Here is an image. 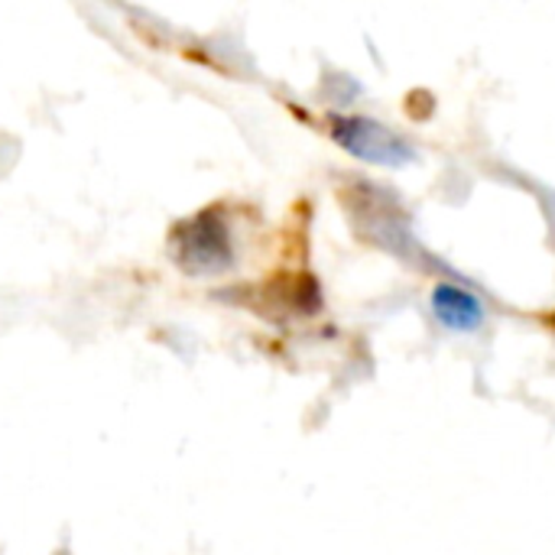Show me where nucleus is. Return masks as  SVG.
Segmentation results:
<instances>
[{"instance_id":"1","label":"nucleus","mask_w":555,"mask_h":555,"mask_svg":"<svg viewBox=\"0 0 555 555\" xmlns=\"http://www.w3.org/2000/svg\"><path fill=\"white\" fill-rule=\"evenodd\" d=\"M172 260L189 276H218L234 263L231 231L221 208H202L182 218L169 234Z\"/></svg>"},{"instance_id":"2","label":"nucleus","mask_w":555,"mask_h":555,"mask_svg":"<svg viewBox=\"0 0 555 555\" xmlns=\"http://www.w3.org/2000/svg\"><path fill=\"white\" fill-rule=\"evenodd\" d=\"M328 133L332 140L348 150L351 156L374 163V166H387V169H400L410 166L416 159V150L410 140H403L397 130H390L380 120L371 117H351V114H332L328 117Z\"/></svg>"},{"instance_id":"3","label":"nucleus","mask_w":555,"mask_h":555,"mask_svg":"<svg viewBox=\"0 0 555 555\" xmlns=\"http://www.w3.org/2000/svg\"><path fill=\"white\" fill-rule=\"evenodd\" d=\"M390 195L374 189V185H351L341 192V202H345V211L348 218L354 221L358 234L364 241H374L387 250H400L403 254V241H406V231L400 228V205H384Z\"/></svg>"},{"instance_id":"4","label":"nucleus","mask_w":555,"mask_h":555,"mask_svg":"<svg viewBox=\"0 0 555 555\" xmlns=\"http://www.w3.org/2000/svg\"><path fill=\"white\" fill-rule=\"evenodd\" d=\"M260 296H263V306H260L263 315H273V312L312 315L322 306L319 283L309 273H280V276H273V280H267L260 286Z\"/></svg>"},{"instance_id":"5","label":"nucleus","mask_w":555,"mask_h":555,"mask_svg":"<svg viewBox=\"0 0 555 555\" xmlns=\"http://www.w3.org/2000/svg\"><path fill=\"white\" fill-rule=\"evenodd\" d=\"M433 315L452 332H475L485 322V306L468 289L455 283H439L433 289Z\"/></svg>"},{"instance_id":"6","label":"nucleus","mask_w":555,"mask_h":555,"mask_svg":"<svg viewBox=\"0 0 555 555\" xmlns=\"http://www.w3.org/2000/svg\"><path fill=\"white\" fill-rule=\"evenodd\" d=\"M59 555H68V553H59Z\"/></svg>"},{"instance_id":"7","label":"nucleus","mask_w":555,"mask_h":555,"mask_svg":"<svg viewBox=\"0 0 555 555\" xmlns=\"http://www.w3.org/2000/svg\"><path fill=\"white\" fill-rule=\"evenodd\" d=\"M553 325H555V315H553Z\"/></svg>"}]
</instances>
